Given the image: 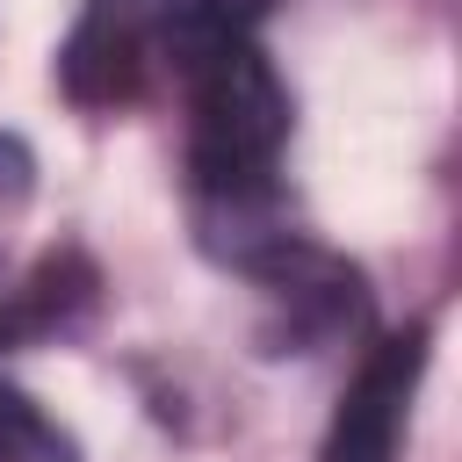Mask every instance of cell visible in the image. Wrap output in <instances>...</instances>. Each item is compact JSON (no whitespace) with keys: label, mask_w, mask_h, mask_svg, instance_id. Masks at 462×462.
Wrapping results in <instances>:
<instances>
[{"label":"cell","mask_w":462,"mask_h":462,"mask_svg":"<svg viewBox=\"0 0 462 462\" xmlns=\"http://www.w3.org/2000/svg\"><path fill=\"white\" fill-rule=\"evenodd\" d=\"M419 375H426V325H411L397 339H375L368 361L354 368L339 411H332V433H325L318 462H397Z\"/></svg>","instance_id":"obj_3"},{"label":"cell","mask_w":462,"mask_h":462,"mask_svg":"<svg viewBox=\"0 0 462 462\" xmlns=\"http://www.w3.org/2000/svg\"><path fill=\"white\" fill-rule=\"evenodd\" d=\"M0 462H79V448L29 390L0 383Z\"/></svg>","instance_id":"obj_4"},{"label":"cell","mask_w":462,"mask_h":462,"mask_svg":"<svg viewBox=\"0 0 462 462\" xmlns=\"http://www.w3.org/2000/svg\"><path fill=\"white\" fill-rule=\"evenodd\" d=\"M217 22L224 0H87L58 51V79L79 108H130L180 79Z\"/></svg>","instance_id":"obj_2"},{"label":"cell","mask_w":462,"mask_h":462,"mask_svg":"<svg viewBox=\"0 0 462 462\" xmlns=\"http://www.w3.org/2000/svg\"><path fill=\"white\" fill-rule=\"evenodd\" d=\"M188 87V188L202 224L224 238L238 267H267L296 238L274 231V173L289 144V87L274 79L253 29L224 7V22L202 36Z\"/></svg>","instance_id":"obj_1"},{"label":"cell","mask_w":462,"mask_h":462,"mask_svg":"<svg viewBox=\"0 0 462 462\" xmlns=\"http://www.w3.org/2000/svg\"><path fill=\"white\" fill-rule=\"evenodd\" d=\"M29 180H36V159H29V144L22 137H0V224L29 202Z\"/></svg>","instance_id":"obj_5"},{"label":"cell","mask_w":462,"mask_h":462,"mask_svg":"<svg viewBox=\"0 0 462 462\" xmlns=\"http://www.w3.org/2000/svg\"><path fill=\"white\" fill-rule=\"evenodd\" d=\"M0 238H7V231H0Z\"/></svg>","instance_id":"obj_6"}]
</instances>
